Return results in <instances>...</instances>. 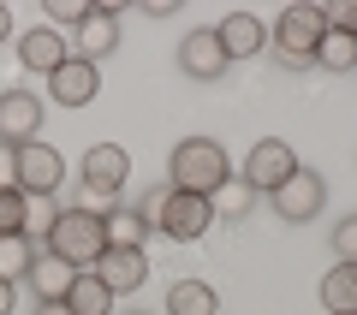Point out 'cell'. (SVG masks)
Segmentation results:
<instances>
[{
  "instance_id": "obj_1",
  "label": "cell",
  "mask_w": 357,
  "mask_h": 315,
  "mask_svg": "<svg viewBox=\"0 0 357 315\" xmlns=\"http://www.w3.org/2000/svg\"><path fill=\"white\" fill-rule=\"evenodd\" d=\"M227 178H232V155L220 149L215 137H185V143H173V155H167V185L173 190L215 197Z\"/></svg>"
},
{
  "instance_id": "obj_2",
  "label": "cell",
  "mask_w": 357,
  "mask_h": 315,
  "mask_svg": "<svg viewBox=\"0 0 357 315\" xmlns=\"http://www.w3.org/2000/svg\"><path fill=\"white\" fill-rule=\"evenodd\" d=\"M321 36H328L321 6H286V13L274 18V30H268V54H274L280 72H310V66H316Z\"/></svg>"
},
{
  "instance_id": "obj_3",
  "label": "cell",
  "mask_w": 357,
  "mask_h": 315,
  "mask_svg": "<svg viewBox=\"0 0 357 315\" xmlns=\"http://www.w3.org/2000/svg\"><path fill=\"white\" fill-rule=\"evenodd\" d=\"M42 244H48V256H60L66 268L89 274V268L102 262V250H107V226H102L96 208H60V220H54V232Z\"/></svg>"
},
{
  "instance_id": "obj_4",
  "label": "cell",
  "mask_w": 357,
  "mask_h": 315,
  "mask_svg": "<svg viewBox=\"0 0 357 315\" xmlns=\"http://www.w3.org/2000/svg\"><path fill=\"white\" fill-rule=\"evenodd\" d=\"M298 167L304 161H298V149L286 137H262V143H250V155H244V185H250L256 197H274Z\"/></svg>"
},
{
  "instance_id": "obj_5",
  "label": "cell",
  "mask_w": 357,
  "mask_h": 315,
  "mask_svg": "<svg viewBox=\"0 0 357 315\" xmlns=\"http://www.w3.org/2000/svg\"><path fill=\"white\" fill-rule=\"evenodd\" d=\"M155 226H161L173 244H197L208 226H215V208H208V197H191V190H167L161 208H155Z\"/></svg>"
},
{
  "instance_id": "obj_6",
  "label": "cell",
  "mask_w": 357,
  "mask_h": 315,
  "mask_svg": "<svg viewBox=\"0 0 357 315\" xmlns=\"http://www.w3.org/2000/svg\"><path fill=\"white\" fill-rule=\"evenodd\" d=\"M321 202H328V178H321L316 167H298V173L286 178L274 197H268V208H274L286 226H304V220L321 215Z\"/></svg>"
},
{
  "instance_id": "obj_7",
  "label": "cell",
  "mask_w": 357,
  "mask_h": 315,
  "mask_svg": "<svg viewBox=\"0 0 357 315\" xmlns=\"http://www.w3.org/2000/svg\"><path fill=\"white\" fill-rule=\"evenodd\" d=\"M77 178H84V190H96V197H119L131 178V155L119 149V143H89L84 161H77Z\"/></svg>"
},
{
  "instance_id": "obj_8",
  "label": "cell",
  "mask_w": 357,
  "mask_h": 315,
  "mask_svg": "<svg viewBox=\"0 0 357 315\" xmlns=\"http://www.w3.org/2000/svg\"><path fill=\"white\" fill-rule=\"evenodd\" d=\"M66 185V161L54 143H24L18 149V190L24 197H54Z\"/></svg>"
},
{
  "instance_id": "obj_9",
  "label": "cell",
  "mask_w": 357,
  "mask_h": 315,
  "mask_svg": "<svg viewBox=\"0 0 357 315\" xmlns=\"http://www.w3.org/2000/svg\"><path fill=\"white\" fill-rule=\"evenodd\" d=\"M42 131V95H30V89H0V143L6 149H24V143H36Z\"/></svg>"
},
{
  "instance_id": "obj_10",
  "label": "cell",
  "mask_w": 357,
  "mask_h": 315,
  "mask_svg": "<svg viewBox=\"0 0 357 315\" xmlns=\"http://www.w3.org/2000/svg\"><path fill=\"white\" fill-rule=\"evenodd\" d=\"M173 60H178V72H185V77H197V84H215V77H227V66H232L215 30H191V36L178 42V54H173Z\"/></svg>"
},
{
  "instance_id": "obj_11",
  "label": "cell",
  "mask_w": 357,
  "mask_h": 315,
  "mask_svg": "<svg viewBox=\"0 0 357 315\" xmlns=\"http://www.w3.org/2000/svg\"><path fill=\"white\" fill-rule=\"evenodd\" d=\"M48 95L60 101V107H89V101L102 95V66H89V60H66L60 72H48Z\"/></svg>"
},
{
  "instance_id": "obj_12",
  "label": "cell",
  "mask_w": 357,
  "mask_h": 315,
  "mask_svg": "<svg viewBox=\"0 0 357 315\" xmlns=\"http://www.w3.org/2000/svg\"><path fill=\"white\" fill-rule=\"evenodd\" d=\"M72 48H77V60H89V66H102L107 54H119V6H96V13L77 24Z\"/></svg>"
},
{
  "instance_id": "obj_13",
  "label": "cell",
  "mask_w": 357,
  "mask_h": 315,
  "mask_svg": "<svg viewBox=\"0 0 357 315\" xmlns=\"http://www.w3.org/2000/svg\"><path fill=\"white\" fill-rule=\"evenodd\" d=\"M89 274L102 279L114 298H126V291H143V286H149V256H143V250H102V262L89 268Z\"/></svg>"
},
{
  "instance_id": "obj_14",
  "label": "cell",
  "mask_w": 357,
  "mask_h": 315,
  "mask_svg": "<svg viewBox=\"0 0 357 315\" xmlns=\"http://www.w3.org/2000/svg\"><path fill=\"white\" fill-rule=\"evenodd\" d=\"M66 60H72V42L54 24H36V30L18 36V66H24V72H60Z\"/></svg>"
},
{
  "instance_id": "obj_15",
  "label": "cell",
  "mask_w": 357,
  "mask_h": 315,
  "mask_svg": "<svg viewBox=\"0 0 357 315\" xmlns=\"http://www.w3.org/2000/svg\"><path fill=\"white\" fill-rule=\"evenodd\" d=\"M215 36H220V48H227V60H250V54L268 48V24L256 13H227L215 24Z\"/></svg>"
},
{
  "instance_id": "obj_16",
  "label": "cell",
  "mask_w": 357,
  "mask_h": 315,
  "mask_svg": "<svg viewBox=\"0 0 357 315\" xmlns=\"http://www.w3.org/2000/svg\"><path fill=\"white\" fill-rule=\"evenodd\" d=\"M102 226H107V250H143L155 220L143 215L137 202H114V208H102Z\"/></svg>"
},
{
  "instance_id": "obj_17",
  "label": "cell",
  "mask_w": 357,
  "mask_h": 315,
  "mask_svg": "<svg viewBox=\"0 0 357 315\" xmlns=\"http://www.w3.org/2000/svg\"><path fill=\"white\" fill-rule=\"evenodd\" d=\"M321 309L328 315H357V262H333L321 274Z\"/></svg>"
},
{
  "instance_id": "obj_18",
  "label": "cell",
  "mask_w": 357,
  "mask_h": 315,
  "mask_svg": "<svg viewBox=\"0 0 357 315\" xmlns=\"http://www.w3.org/2000/svg\"><path fill=\"white\" fill-rule=\"evenodd\" d=\"M167 315H220V298L208 279H173L167 286Z\"/></svg>"
},
{
  "instance_id": "obj_19",
  "label": "cell",
  "mask_w": 357,
  "mask_h": 315,
  "mask_svg": "<svg viewBox=\"0 0 357 315\" xmlns=\"http://www.w3.org/2000/svg\"><path fill=\"white\" fill-rule=\"evenodd\" d=\"M77 268H66L60 256H36V268H30V286H36V303H60L66 291H72Z\"/></svg>"
},
{
  "instance_id": "obj_20",
  "label": "cell",
  "mask_w": 357,
  "mask_h": 315,
  "mask_svg": "<svg viewBox=\"0 0 357 315\" xmlns=\"http://www.w3.org/2000/svg\"><path fill=\"white\" fill-rule=\"evenodd\" d=\"M36 244L24 238V232H13V238H0V279H6V286H24L30 279V268H36Z\"/></svg>"
},
{
  "instance_id": "obj_21",
  "label": "cell",
  "mask_w": 357,
  "mask_h": 315,
  "mask_svg": "<svg viewBox=\"0 0 357 315\" xmlns=\"http://www.w3.org/2000/svg\"><path fill=\"white\" fill-rule=\"evenodd\" d=\"M66 303H72V315H114V291L96 274H77L72 291H66Z\"/></svg>"
},
{
  "instance_id": "obj_22",
  "label": "cell",
  "mask_w": 357,
  "mask_h": 315,
  "mask_svg": "<svg viewBox=\"0 0 357 315\" xmlns=\"http://www.w3.org/2000/svg\"><path fill=\"white\" fill-rule=\"evenodd\" d=\"M256 202H262V197H256V190L244 185V178H238V185L227 178V185H220L215 197H208V208H215V220H232V226H238V220H250V208H256Z\"/></svg>"
},
{
  "instance_id": "obj_23",
  "label": "cell",
  "mask_w": 357,
  "mask_h": 315,
  "mask_svg": "<svg viewBox=\"0 0 357 315\" xmlns=\"http://www.w3.org/2000/svg\"><path fill=\"white\" fill-rule=\"evenodd\" d=\"M316 66L321 72H357V36H340V30H328L321 36V48H316Z\"/></svg>"
},
{
  "instance_id": "obj_24",
  "label": "cell",
  "mask_w": 357,
  "mask_h": 315,
  "mask_svg": "<svg viewBox=\"0 0 357 315\" xmlns=\"http://www.w3.org/2000/svg\"><path fill=\"white\" fill-rule=\"evenodd\" d=\"M54 220H60V208H54V197H30V215H24V238L42 244L54 232Z\"/></svg>"
},
{
  "instance_id": "obj_25",
  "label": "cell",
  "mask_w": 357,
  "mask_h": 315,
  "mask_svg": "<svg viewBox=\"0 0 357 315\" xmlns=\"http://www.w3.org/2000/svg\"><path fill=\"white\" fill-rule=\"evenodd\" d=\"M24 215H30V197H24V190H0V238L24 232Z\"/></svg>"
},
{
  "instance_id": "obj_26",
  "label": "cell",
  "mask_w": 357,
  "mask_h": 315,
  "mask_svg": "<svg viewBox=\"0 0 357 315\" xmlns=\"http://www.w3.org/2000/svg\"><path fill=\"white\" fill-rule=\"evenodd\" d=\"M321 18H328V30H340V36H357V0H328Z\"/></svg>"
},
{
  "instance_id": "obj_27",
  "label": "cell",
  "mask_w": 357,
  "mask_h": 315,
  "mask_svg": "<svg viewBox=\"0 0 357 315\" xmlns=\"http://www.w3.org/2000/svg\"><path fill=\"white\" fill-rule=\"evenodd\" d=\"M333 262H357V215H345L333 226Z\"/></svg>"
},
{
  "instance_id": "obj_28",
  "label": "cell",
  "mask_w": 357,
  "mask_h": 315,
  "mask_svg": "<svg viewBox=\"0 0 357 315\" xmlns=\"http://www.w3.org/2000/svg\"><path fill=\"white\" fill-rule=\"evenodd\" d=\"M89 13H96V6H89V0H48V18H60V24H72V30L84 24Z\"/></svg>"
},
{
  "instance_id": "obj_29",
  "label": "cell",
  "mask_w": 357,
  "mask_h": 315,
  "mask_svg": "<svg viewBox=\"0 0 357 315\" xmlns=\"http://www.w3.org/2000/svg\"><path fill=\"white\" fill-rule=\"evenodd\" d=\"M0 190H18V149L0 143Z\"/></svg>"
},
{
  "instance_id": "obj_30",
  "label": "cell",
  "mask_w": 357,
  "mask_h": 315,
  "mask_svg": "<svg viewBox=\"0 0 357 315\" xmlns=\"http://www.w3.org/2000/svg\"><path fill=\"white\" fill-rule=\"evenodd\" d=\"M13 303H18V286H6V279H0V315H13Z\"/></svg>"
},
{
  "instance_id": "obj_31",
  "label": "cell",
  "mask_w": 357,
  "mask_h": 315,
  "mask_svg": "<svg viewBox=\"0 0 357 315\" xmlns=\"http://www.w3.org/2000/svg\"><path fill=\"white\" fill-rule=\"evenodd\" d=\"M30 315H72V303H66V298H60V303H36Z\"/></svg>"
},
{
  "instance_id": "obj_32",
  "label": "cell",
  "mask_w": 357,
  "mask_h": 315,
  "mask_svg": "<svg viewBox=\"0 0 357 315\" xmlns=\"http://www.w3.org/2000/svg\"><path fill=\"white\" fill-rule=\"evenodd\" d=\"M13 36V13H6V6H0V42Z\"/></svg>"
}]
</instances>
